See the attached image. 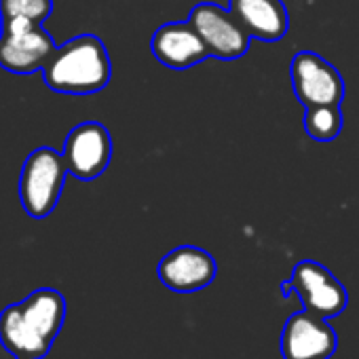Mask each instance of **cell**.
<instances>
[{
  "mask_svg": "<svg viewBox=\"0 0 359 359\" xmlns=\"http://www.w3.org/2000/svg\"><path fill=\"white\" fill-rule=\"evenodd\" d=\"M66 321V298L53 287H39L22 302L0 311V344L13 359L49 355Z\"/></svg>",
  "mask_w": 359,
  "mask_h": 359,
  "instance_id": "cell-1",
  "label": "cell"
},
{
  "mask_svg": "<svg viewBox=\"0 0 359 359\" xmlns=\"http://www.w3.org/2000/svg\"><path fill=\"white\" fill-rule=\"evenodd\" d=\"M112 64L95 34H81L60 45L43 68L45 85L55 93L93 95L108 87Z\"/></svg>",
  "mask_w": 359,
  "mask_h": 359,
  "instance_id": "cell-2",
  "label": "cell"
},
{
  "mask_svg": "<svg viewBox=\"0 0 359 359\" xmlns=\"http://www.w3.org/2000/svg\"><path fill=\"white\" fill-rule=\"evenodd\" d=\"M68 173L64 152L51 146H41L26 156L20 175V201L30 218L45 220L53 214Z\"/></svg>",
  "mask_w": 359,
  "mask_h": 359,
  "instance_id": "cell-3",
  "label": "cell"
},
{
  "mask_svg": "<svg viewBox=\"0 0 359 359\" xmlns=\"http://www.w3.org/2000/svg\"><path fill=\"white\" fill-rule=\"evenodd\" d=\"M55 49L57 45L43 24L26 18L3 20V30H0V68L3 70L11 74L43 72Z\"/></svg>",
  "mask_w": 359,
  "mask_h": 359,
  "instance_id": "cell-4",
  "label": "cell"
},
{
  "mask_svg": "<svg viewBox=\"0 0 359 359\" xmlns=\"http://www.w3.org/2000/svg\"><path fill=\"white\" fill-rule=\"evenodd\" d=\"M283 292H296L302 306L323 319L338 317L348 304L344 285L332 275L330 269L315 260L298 262L290 281L283 283Z\"/></svg>",
  "mask_w": 359,
  "mask_h": 359,
  "instance_id": "cell-5",
  "label": "cell"
},
{
  "mask_svg": "<svg viewBox=\"0 0 359 359\" xmlns=\"http://www.w3.org/2000/svg\"><path fill=\"white\" fill-rule=\"evenodd\" d=\"M189 22L203 39L210 57L233 62L250 51L252 36L231 13V9H222L214 3H201L191 11Z\"/></svg>",
  "mask_w": 359,
  "mask_h": 359,
  "instance_id": "cell-6",
  "label": "cell"
},
{
  "mask_svg": "<svg viewBox=\"0 0 359 359\" xmlns=\"http://www.w3.org/2000/svg\"><path fill=\"white\" fill-rule=\"evenodd\" d=\"M292 85L298 102L309 106H340L344 100V79L321 55L300 51L292 60Z\"/></svg>",
  "mask_w": 359,
  "mask_h": 359,
  "instance_id": "cell-7",
  "label": "cell"
},
{
  "mask_svg": "<svg viewBox=\"0 0 359 359\" xmlns=\"http://www.w3.org/2000/svg\"><path fill=\"white\" fill-rule=\"evenodd\" d=\"M64 158L70 175L83 180V182L100 177L108 169L112 158L110 131L95 121L79 123L66 135Z\"/></svg>",
  "mask_w": 359,
  "mask_h": 359,
  "instance_id": "cell-8",
  "label": "cell"
},
{
  "mask_svg": "<svg viewBox=\"0 0 359 359\" xmlns=\"http://www.w3.org/2000/svg\"><path fill=\"white\" fill-rule=\"evenodd\" d=\"M338 336L327 319L302 309L287 317L281 330L283 359H330Z\"/></svg>",
  "mask_w": 359,
  "mask_h": 359,
  "instance_id": "cell-9",
  "label": "cell"
},
{
  "mask_svg": "<svg viewBox=\"0 0 359 359\" xmlns=\"http://www.w3.org/2000/svg\"><path fill=\"white\" fill-rule=\"evenodd\" d=\"M156 273L167 290L177 294H191L212 285L218 266L210 252L197 245H180L161 258Z\"/></svg>",
  "mask_w": 359,
  "mask_h": 359,
  "instance_id": "cell-10",
  "label": "cell"
},
{
  "mask_svg": "<svg viewBox=\"0 0 359 359\" xmlns=\"http://www.w3.org/2000/svg\"><path fill=\"white\" fill-rule=\"evenodd\" d=\"M150 51L158 64L177 72L189 70L210 57L203 39L189 20L163 24L156 28L150 39Z\"/></svg>",
  "mask_w": 359,
  "mask_h": 359,
  "instance_id": "cell-11",
  "label": "cell"
},
{
  "mask_svg": "<svg viewBox=\"0 0 359 359\" xmlns=\"http://www.w3.org/2000/svg\"><path fill=\"white\" fill-rule=\"evenodd\" d=\"M229 9L256 41L277 43L287 34L290 18L283 0H229Z\"/></svg>",
  "mask_w": 359,
  "mask_h": 359,
  "instance_id": "cell-12",
  "label": "cell"
},
{
  "mask_svg": "<svg viewBox=\"0 0 359 359\" xmlns=\"http://www.w3.org/2000/svg\"><path fill=\"white\" fill-rule=\"evenodd\" d=\"M302 125L315 142H334L342 131V110L340 106H309Z\"/></svg>",
  "mask_w": 359,
  "mask_h": 359,
  "instance_id": "cell-13",
  "label": "cell"
},
{
  "mask_svg": "<svg viewBox=\"0 0 359 359\" xmlns=\"http://www.w3.org/2000/svg\"><path fill=\"white\" fill-rule=\"evenodd\" d=\"M53 13V0H0V18H26L43 24Z\"/></svg>",
  "mask_w": 359,
  "mask_h": 359,
  "instance_id": "cell-14",
  "label": "cell"
}]
</instances>
